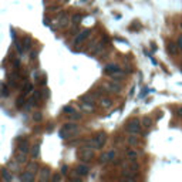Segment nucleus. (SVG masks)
Returning <instances> with one entry per match:
<instances>
[{"mask_svg": "<svg viewBox=\"0 0 182 182\" xmlns=\"http://www.w3.org/2000/svg\"><path fill=\"white\" fill-rule=\"evenodd\" d=\"M39 151H40V145H39V144H36V145L33 147V150H32V155L34 157V158L39 155Z\"/></svg>", "mask_w": 182, "mask_h": 182, "instance_id": "a211bd4d", "label": "nucleus"}, {"mask_svg": "<svg viewBox=\"0 0 182 182\" xmlns=\"http://www.w3.org/2000/svg\"><path fill=\"white\" fill-rule=\"evenodd\" d=\"M71 182H83L80 178H71Z\"/></svg>", "mask_w": 182, "mask_h": 182, "instance_id": "a878e982", "label": "nucleus"}, {"mask_svg": "<svg viewBox=\"0 0 182 182\" xmlns=\"http://www.w3.org/2000/svg\"><path fill=\"white\" fill-rule=\"evenodd\" d=\"M110 87H111V88H112L115 93H117V91H119V88H121V87L118 86V84H110Z\"/></svg>", "mask_w": 182, "mask_h": 182, "instance_id": "4be33fe9", "label": "nucleus"}, {"mask_svg": "<svg viewBox=\"0 0 182 182\" xmlns=\"http://www.w3.org/2000/svg\"><path fill=\"white\" fill-rule=\"evenodd\" d=\"M178 44H179V47L182 48V36L181 37H178Z\"/></svg>", "mask_w": 182, "mask_h": 182, "instance_id": "bb28decb", "label": "nucleus"}, {"mask_svg": "<svg viewBox=\"0 0 182 182\" xmlns=\"http://www.w3.org/2000/svg\"><path fill=\"white\" fill-rule=\"evenodd\" d=\"M75 129H77V124H73V122L65 124V125H63V128L60 131V137H61V138H68Z\"/></svg>", "mask_w": 182, "mask_h": 182, "instance_id": "7ed1b4c3", "label": "nucleus"}, {"mask_svg": "<svg viewBox=\"0 0 182 182\" xmlns=\"http://www.w3.org/2000/svg\"><path fill=\"white\" fill-rule=\"evenodd\" d=\"M105 141H107V135L104 132H100V134H97L96 137L90 141V144L93 145V148H101L105 144Z\"/></svg>", "mask_w": 182, "mask_h": 182, "instance_id": "f03ea898", "label": "nucleus"}, {"mask_svg": "<svg viewBox=\"0 0 182 182\" xmlns=\"http://www.w3.org/2000/svg\"><path fill=\"white\" fill-rule=\"evenodd\" d=\"M61 172H63V174H65V172H67V167H63V168H61Z\"/></svg>", "mask_w": 182, "mask_h": 182, "instance_id": "c756f323", "label": "nucleus"}, {"mask_svg": "<svg viewBox=\"0 0 182 182\" xmlns=\"http://www.w3.org/2000/svg\"><path fill=\"white\" fill-rule=\"evenodd\" d=\"M137 155H138V154H137L134 150L127 151V157H128V158H137Z\"/></svg>", "mask_w": 182, "mask_h": 182, "instance_id": "412c9836", "label": "nucleus"}, {"mask_svg": "<svg viewBox=\"0 0 182 182\" xmlns=\"http://www.w3.org/2000/svg\"><path fill=\"white\" fill-rule=\"evenodd\" d=\"M83 101H86V104H94V96L93 94H86L81 97Z\"/></svg>", "mask_w": 182, "mask_h": 182, "instance_id": "9d476101", "label": "nucleus"}, {"mask_svg": "<svg viewBox=\"0 0 182 182\" xmlns=\"http://www.w3.org/2000/svg\"><path fill=\"white\" fill-rule=\"evenodd\" d=\"M87 36H88V30H86V32H83V33H80V36H77V37H75V43L81 41L83 39H86Z\"/></svg>", "mask_w": 182, "mask_h": 182, "instance_id": "ddd939ff", "label": "nucleus"}, {"mask_svg": "<svg viewBox=\"0 0 182 182\" xmlns=\"http://www.w3.org/2000/svg\"><path fill=\"white\" fill-rule=\"evenodd\" d=\"M51 179V171L48 168H41L39 174V182H48Z\"/></svg>", "mask_w": 182, "mask_h": 182, "instance_id": "39448f33", "label": "nucleus"}, {"mask_svg": "<svg viewBox=\"0 0 182 182\" xmlns=\"http://www.w3.org/2000/svg\"><path fill=\"white\" fill-rule=\"evenodd\" d=\"M114 157V152H110V154H104L103 157H101V161L103 162H107V161H110L111 158Z\"/></svg>", "mask_w": 182, "mask_h": 182, "instance_id": "f3484780", "label": "nucleus"}, {"mask_svg": "<svg viewBox=\"0 0 182 182\" xmlns=\"http://www.w3.org/2000/svg\"><path fill=\"white\" fill-rule=\"evenodd\" d=\"M142 124H144V127H151V124H152V121H151V118L148 117H145V118H142Z\"/></svg>", "mask_w": 182, "mask_h": 182, "instance_id": "aec40b11", "label": "nucleus"}, {"mask_svg": "<svg viewBox=\"0 0 182 182\" xmlns=\"http://www.w3.org/2000/svg\"><path fill=\"white\" fill-rule=\"evenodd\" d=\"M128 142H129V144H131V145H132V147L138 144V138L135 137V134H131V137H129V138H128Z\"/></svg>", "mask_w": 182, "mask_h": 182, "instance_id": "4468645a", "label": "nucleus"}, {"mask_svg": "<svg viewBox=\"0 0 182 182\" xmlns=\"http://www.w3.org/2000/svg\"><path fill=\"white\" fill-rule=\"evenodd\" d=\"M93 155H94V152H93V148H90V147H84L78 151V158L83 161H90L93 158Z\"/></svg>", "mask_w": 182, "mask_h": 182, "instance_id": "20e7f679", "label": "nucleus"}, {"mask_svg": "<svg viewBox=\"0 0 182 182\" xmlns=\"http://www.w3.org/2000/svg\"><path fill=\"white\" fill-rule=\"evenodd\" d=\"M27 169H29V171L36 172V171H40V167H39L37 162H30V164L27 165Z\"/></svg>", "mask_w": 182, "mask_h": 182, "instance_id": "9b49d317", "label": "nucleus"}, {"mask_svg": "<svg viewBox=\"0 0 182 182\" xmlns=\"http://www.w3.org/2000/svg\"><path fill=\"white\" fill-rule=\"evenodd\" d=\"M1 175H3V178H4L7 182L11 181V175H10V172H9V169H6V168H4V169L1 171Z\"/></svg>", "mask_w": 182, "mask_h": 182, "instance_id": "f8f14e48", "label": "nucleus"}, {"mask_svg": "<svg viewBox=\"0 0 182 182\" xmlns=\"http://www.w3.org/2000/svg\"><path fill=\"white\" fill-rule=\"evenodd\" d=\"M101 105L104 108H110L112 105V103H111V100H108V98H103V101H101Z\"/></svg>", "mask_w": 182, "mask_h": 182, "instance_id": "2eb2a0df", "label": "nucleus"}, {"mask_svg": "<svg viewBox=\"0 0 182 182\" xmlns=\"http://www.w3.org/2000/svg\"><path fill=\"white\" fill-rule=\"evenodd\" d=\"M24 161H26V154H24V152H20L19 155H16V162H20V164H22Z\"/></svg>", "mask_w": 182, "mask_h": 182, "instance_id": "dca6fc26", "label": "nucleus"}, {"mask_svg": "<svg viewBox=\"0 0 182 182\" xmlns=\"http://www.w3.org/2000/svg\"><path fill=\"white\" fill-rule=\"evenodd\" d=\"M17 148H19V151H20V152L27 154V152L30 151V148H29V141H27V139L20 138V139H19V144H17Z\"/></svg>", "mask_w": 182, "mask_h": 182, "instance_id": "423d86ee", "label": "nucleus"}, {"mask_svg": "<svg viewBox=\"0 0 182 182\" xmlns=\"http://www.w3.org/2000/svg\"><path fill=\"white\" fill-rule=\"evenodd\" d=\"M107 74H118V73H121V70H119V67L115 64H108L105 65V70H104Z\"/></svg>", "mask_w": 182, "mask_h": 182, "instance_id": "6e6552de", "label": "nucleus"}, {"mask_svg": "<svg viewBox=\"0 0 182 182\" xmlns=\"http://www.w3.org/2000/svg\"><path fill=\"white\" fill-rule=\"evenodd\" d=\"M61 181H63V178H61L60 174H54L51 176V182H61Z\"/></svg>", "mask_w": 182, "mask_h": 182, "instance_id": "6ab92c4d", "label": "nucleus"}, {"mask_svg": "<svg viewBox=\"0 0 182 182\" xmlns=\"http://www.w3.org/2000/svg\"><path fill=\"white\" fill-rule=\"evenodd\" d=\"M34 174H36V172L29 171V169H27L26 172H23V174H22L20 181H22V182H33V181H34Z\"/></svg>", "mask_w": 182, "mask_h": 182, "instance_id": "0eeeda50", "label": "nucleus"}, {"mask_svg": "<svg viewBox=\"0 0 182 182\" xmlns=\"http://www.w3.org/2000/svg\"><path fill=\"white\" fill-rule=\"evenodd\" d=\"M178 115H179V117H182V107L178 108Z\"/></svg>", "mask_w": 182, "mask_h": 182, "instance_id": "c85d7f7f", "label": "nucleus"}, {"mask_svg": "<svg viewBox=\"0 0 182 182\" xmlns=\"http://www.w3.org/2000/svg\"><path fill=\"white\" fill-rule=\"evenodd\" d=\"M34 119H36V121H39V119H41V115H40V114H39V112H36V114H34Z\"/></svg>", "mask_w": 182, "mask_h": 182, "instance_id": "5701e85b", "label": "nucleus"}, {"mask_svg": "<svg viewBox=\"0 0 182 182\" xmlns=\"http://www.w3.org/2000/svg\"><path fill=\"white\" fill-rule=\"evenodd\" d=\"M122 182H135V181H134L132 178H127V179H124V181H122Z\"/></svg>", "mask_w": 182, "mask_h": 182, "instance_id": "cd10ccee", "label": "nucleus"}, {"mask_svg": "<svg viewBox=\"0 0 182 182\" xmlns=\"http://www.w3.org/2000/svg\"><path fill=\"white\" fill-rule=\"evenodd\" d=\"M64 111H65V112H74V110H73L71 107H65Z\"/></svg>", "mask_w": 182, "mask_h": 182, "instance_id": "b1692460", "label": "nucleus"}, {"mask_svg": "<svg viewBox=\"0 0 182 182\" xmlns=\"http://www.w3.org/2000/svg\"><path fill=\"white\" fill-rule=\"evenodd\" d=\"M127 131L129 134H138L141 131V122L138 118H132L127 122Z\"/></svg>", "mask_w": 182, "mask_h": 182, "instance_id": "f257e3e1", "label": "nucleus"}, {"mask_svg": "<svg viewBox=\"0 0 182 182\" xmlns=\"http://www.w3.org/2000/svg\"><path fill=\"white\" fill-rule=\"evenodd\" d=\"M75 171H77L78 175H87L88 171H90V168H88L87 165H84V164H81V165H78V167L75 168Z\"/></svg>", "mask_w": 182, "mask_h": 182, "instance_id": "1a4fd4ad", "label": "nucleus"}, {"mask_svg": "<svg viewBox=\"0 0 182 182\" xmlns=\"http://www.w3.org/2000/svg\"><path fill=\"white\" fill-rule=\"evenodd\" d=\"M73 20H74V22H80V20H81V16H80V14H77L75 17H73Z\"/></svg>", "mask_w": 182, "mask_h": 182, "instance_id": "393cba45", "label": "nucleus"}]
</instances>
